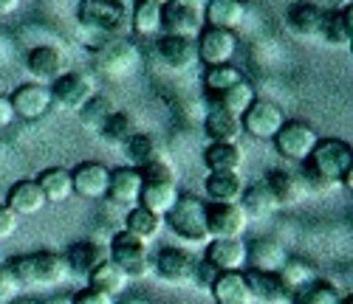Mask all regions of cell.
Masks as SVG:
<instances>
[{
    "mask_svg": "<svg viewBox=\"0 0 353 304\" xmlns=\"http://www.w3.org/2000/svg\"><path fill=\"white\" fill-rule=\"evenodd\" d=\"M353 149L342 138H319L303 166L305 192H331L339 186L345 172H350Z\"/></svg>",
    "mask_w": 353,
    "mask_h": 304,
    "instance_id": "obj_1",
    "label": "cell"
},
{
    "mask_svg": "<svg viewBox=\"0 0 353 304\" xmlns=\"http://www.w3.org/2000/svg\"><path fill=\"white\" fill-rule=\"evenodd\" d=\"M9 268L23 287H57L71 279L65 257L54 254V251H37V254L17 257Z\"/></svg>",
    "mask_w": 353,
    "mask_h": 304,
    "instance_id": "obj_2",
    "label": "cell"
},
{
    "mask_svg": "<svg viewBox=\"0 0 353 304\" xmlns=\"http://www.w3.org/2000/svg\"><path fill=\"white\" fill-rule=\"evenodd\" d=\"M203 206H207V203H203L201 197L181 195L179 200H175V206L164 215V223L172 228V234H179L187 242H210Z\"/></svg>",
    "mask_w": 353,
    "mask_h": 304,
    "instance_id": "obj_3",
    "label": "cell"
},
{
    "mask_svg": "<svg viewBox=\"0 0 353 304\" xmlns=\"http://www.w3.org/2000/svg\"><path fill=\"white\" fill-rule=\"evenodd\" d=\"M108 259L119 268L128 279H144L147 273H150V254H147V246L141 239H136L133 234H128L125 228L110 237Z\"/></svg>",
    "mask_w": 353,
    "mask_h": 304,
    "instance_id": "obj_4",
    "label": "cell"
},
{
    "mask_svg": "<svg viewBox=\"0 0 353 304\" xmlns=\"http://www.w3.org/2000/svg\"><path fill=\"white\" fill-rule=\"evenodd\" d=\"M77 17L82 25L97 28L105 34H116L122 32L128 23V6L122 0H79Z\"/></svg>",
    "mask_w": 353,
    "mask_h": 304,
    "instance_id": "obj_5",
    "label": "cell"
},
{
    "mask_svg": "<svg viewBox=\"0 0 353 304\" xmlns=\"http://www.w3.org/2000/svg\"><path fill=\"white\" fill-rule=\"evenodd\" d=\"M203 217L210 239H243L249 228V217L243 215L241 203H207Z\"/></svg>",
    "mask_w": 353,
    "mask_h": 304,
    "instance_id": "obj_6",
    "label": "cell"
},
{
    "mask_svg": "<svg viewBox=\"0 0 353 304\" xmlns=\"http://www.w3.org/2000/svg\"><path fill=\"white\" fill-rule=\"evenodd\" d=\"M277 152L285 158V161H294V164H305L311 149L316 146L319 135L314 133L311 124H305V121H285V124L280 127V133L272 138Z\"/></svg>",
    "mask_w": 353,
    "mask_h": 304,
    "instance_id": "obj_7",
    "label": "cell"
},
{
    "mask_svg": "<svg viewBox=\"0 0 353 304\" xmlns=\"http://www.w3.org/2000/svg\"><path fill=\"white\" fill-rule=\"evenodd\" d=\"M48 90H51V102H57V105L65 107V110H74V113H79L88 102L97 96L94 79L79 74V71H68L60 79H54Z\"/></svg>",
    "mask_w": 353,
    "mask_h": 304,
    "instance_id": "obj_8",
    "label": "cell"
},
{
    "mask_svg": "<svg viewBox=\"0 0 353 304\" xmlns=\"http://www.w3.org/2000/svg\"><path fill=\"white\" fill-rule=\"evenodd\" d=\"M283 124H285L283 110L269 99H254L249 105V110L241 116L243 133H249L252 138H260V141H272Z\"/></svg>",
    "mask_w": 353,
    "mask_h": 304,
    "instance_id": "obj_9",
    "label": "cell"
},
{
    "mask_svg": "<svg viewBox=\"0 0 353 304\" xmlns=\"http://www.w3.org/2000/svg\"><path fill=\"white\" fill-rule=\"evenodd\" d=\"M195 48H198V63H203L207 68L212 65H226L229 59L238 51V37L234 32H223V28H201V34L195 37Z\"/></svg>",
    "mask_w": 353,
    "mask_h": 304,
    "instance_id": "obj_10",
    "label": "cell"
},
{
    "mask_svg": "<svg viewBox=\"0 0 353 304\" xmlns=\"http://www.w3.org/2000/svg\"><path fill=\"white\" fill-rule=\"evenodd\" d=\"M156 270V276L172 287H181L192 282V273H195V259L181 251V248H161L156 254V262L150 265Z\"/></svg>",
    "mask_w": 353,
    "mask_h": 304,
    "instance_id": "obj_11",
    "label": "cell"
},
{
    "mask_svg": "<svg viewBox=\"0 0 353 304\" xmlns=\"http://www.w3.org/2000/svg\"><path fill=\"white\" fill-rule=\"evenodd\" d=\"M161 28L167 32V37H187L195 40L203 28V9L195 6H184V3H167L161 6Z\"/></svg>",
    "mask_w": 353,
    "mask_h": 304,
    "instance_id": "obj_12",
    "label": "cell"
},
{
    "mask_svg": "<svg viewBox=\"0 0 353 304\" xmlns=\"http://www.w3.org/2000/svg\"><path fill=\"white\" fill-rule=\"evenodd\" d=\"M9 102H12V110H14V118H26V121L43 118L48 113V107L54 105L48 85H37V82L20 85L9 96Z\"/></svg>",
    "mask_w": 353,
    "mask_h": 304,
    "instance_id": "obj_13",
    "label": "cell"
},
{
    "mask_svg": "<svg viewBox=\"0 0 353 304\" xmlns=\"http://www.w3.org/2000/svg\"><path fill=\"white\" fill-rule=\"evenodd\" d=\"M26 68L37 85H51L54 79H60L65 74V56L57 45H37L28 51Z\"/></svg>",
    "mask_w": 353,
    "mask_h": 304,
    "instance_id": "obj_14",
    "label": "cell"
},
{
    "mask_svg": "<svg viewBox=\"0 0 353 304\" xmlns=\"http://www.w3.org/2000/svg\"><path fill=\"white\" fill-rule=\"evenodd\" d=\"M71 186L85 200H99L108 195L110 186V169L99 161H85L71 172Z\"/></svg>",
    "mask_w": 353,
    "mask_h": 304,
    "instance_id": "obj_15",
    "label": "cell"
},
{
    "mask_svg": "<svg viewBox=\"0 0 353 304\" xmlns=\"http://www.w3.org/2000/svg\"><path fill=\"white\" fill-rule=\"evenodd\" d=\"M207 259L218 273L243 270L246 265V242L243 239H210L207 242Z\"/></svg>",
    "mask_w": 353,
    "mask_h": 304,
    "instance_id": "obj_16",
    "label": "cell"
},
{
    "mask_svg": "<svg viewBox=\"0 0 353 304\" xmlns=\"http://www.w3.org/2000/svg\"><path fill=\"white\" fill-rule=\"evenodd\" d=\"M263 184L269 186V192L274 195L277 206H297L300 200H305V184L297 172H288V169H272Z\"/></svg>",
    "mask_w": 353,
    "mask_h": 304,
    "instance_id": "obj_17",
    "label": "cell"
},
{
    "mask_svg": "<svg viewBox=\"0 0 353 304\" xmlns=\"http://www.w3.org/2000/svg\"><path fill=\"white\" fill-rule=\"evenodd\" d=\"M139 195H141V177L133 166H119L110 172V186H108L105 197L113 206L133 208V206H139Z\"/></svg>",
    "mask_w": 353,
    "mask_h": 304,
    "instance_id": "obj_18",
    "label": "cell"
},
{
    "mask_svg": "<svg viewBox=\"0 0 353 304\" xmlns=\"http://www.w3.org/2000/svg\"><path fill=\"white\" fill-rule=\"evenodd\" d=\"M159 51V59L172 68V71H187L198 63V48H195V40H187V37H161V43L156 45Z\"/></svg>",
    "mask_w": 353,
    "mask_h": 304,
    "instance_id": "obj_19",
    "label": "cell"
},
{
    "mask_svg": "<svg viewBox=\"0 0 353 304\" xmlns=\"http://www.w3.org/2000/svg\"><path fill=\"white\" fill-rule=\"evenodd\" d=\"M210 203H241V195L246 189V180L241 172H210L203 180Z\"/></svg>",
    "mask_w": 353,
    "mask_h": 304,
    "instance_id": "obj_20",
    "label": "cell"
},
{
    "mask_svg": "<svg viewBox=\"0 0 353 304\" xmlns=\"http://www.w3.org/2000/svg\"><path fill=\"white\" fill-rule=\"evenodd\" d=\"M6 206L14 211L17 217H32V215H40V211L46 208V195L40 192L37 180H17V184L9 189Z\"/></svg>",
    "mask_w": 353,
    "mask_h": 304,
    "instance_id": "obj_21",
    "label": "cell"
},
{
    "mask_svg": "<svg viewBox=\"0 0 353 304\" xmlns=\"http://www.w3.org/2000/svg\"><path fill=\"white\" fill-rule=\"evenodd\" d=\"M325 17H328L325 9H319L316 3H305V0L288 9V25L300 37H319L322 28H325Z\"/></svg>",
    "mask_w": 353,
    "mask_h": 304,
    "instance_id": "obj_22",
    "label": "cell"
},
{
    "mask_svg": "<svg viewBox=\"0 0 353 304\" xmlns=\"http://www.w3.org/2000/svg\"><path fill=\"white\" fill-rule=\"evenodd\" d=\"M203 133L210 135L212 144H238L243 127H241V118L223 113L218 107H210L207 116H203Z\"/></svg>",
    "mask_w": 353,
    "mask_h": 304,
    "instance_id": "obj_23",
    "label": "cell"
},
{
    "mask_svg": "<svg viewBox=\"0 0 353 304\" xmlns=\"http://www.w3.org/2000/svg\"><path fill=\"white\" fill-rule=\"evenodd\" d=\"M246 262H252L254 270L280 273V268L288 262V254L277 239H254L252 246H246Z\"/></svg>",
    "mask_w": 353,
    "mask_h": 304,
    "instance_id": "obj_24",
    "label": "cell"
},
{
    "mask_svg": "<svg viewBox=\"0 0 353 304\" xmlns=\"http://www.w3.org/2000/svg\"><path fill=\"white\" fill-rule=\"evenodd\" d=\"M63 257H65V265L74 276H88L102 259H108V251L94 239H82V242H74Z\"/></svg>",
    "mask_w": 353,
    "mask_h": 304,
    "instance_id": "obj_25",
    "label": "cell"
},
{
    "mask_svg": "<svg viewBox=\"0 0 353 304\" xmlns=\"http://www.w3.org/2000/svg\"><path fill=\"white\" fill-rule=\"evenodd\" d=\"M212 298L215 304H254L243 270H232V273H218V279L212 282Z\"/></svg>",
    "mask_w": 353,
    "mask_h": 304,
    "instance_id": "obj_26",
    "label": "cell"
},
{
    "mask_svg": "<svg viewBox=\"0 0 353 304\" xmlns=\"http://www.w3.org/2000/svg\"><path fill=\"white\" fill-rule=\"evenodd\" d=\"M243 279H246V287L252 293L254 301H266V304H280V301H288L285 290H283V282L277 273H266V270H254L249 268L243 273Z\"/></svg>",
    "mask_w": 353,
    "mask_h": 304,
    "instance_id": "obj_27",
    "label": "cell"
},
{
    "mask_svg": "<svg viewBox=\"0 0 353 304\" xmlns=\"http://www.w3.org/2000/svg\"><path fill=\"white\" fill-rule=\"evenodd\" d=\"M241 208H243V215H246L249 220H266V217L274 215L280 206H277L274 195L269 192V186L263 184V180H257V184H252V186L243 189V195H241Z\"/></svg>",
    "mask_w": 353,
    "mask_h": 304,
    "instance_id": "obj_28",
    "label": "cell"
},
{
    "mask_svg": "<svg viewBox=\"0 0 353 304\" xmlns=\"http://www.w3.org/2000/svg\"><path fill=\"white\" fill-rule=\"evenodd\" d=\"M181 197L179 184H141V195H139V206L153 211L156 217L164 220V215L175 206V200Z\"/></svg>",
    "mask_w": 353,
    "mask_h": 304,
    "instance_id": "obj_29",
    "label": "cell"
},
{
    "mask_svg": "<svg viewBox=\"0 0 353 304\" xmlns=\"http://www.w3.org/2000/svg\"><path fill=\"white\" fill-rule=\"evenodd\" d=\"M246 17V6L241 0H210L207 12H203V23L210 28H223V32H232L234 25H241Z\"/></svg>",
    "mask_w": 353,
    "mask_h": 304,
    "instance_id": "obj_30",
    "label": "cell"
},
{
    "mask_svg": "<svg viewBox=\"0 0 353 304\" xmlns=\"http://www.w3.org/2000/svg\"><path fill=\"white\" fill-rule=\"evenodd\" d=\"M88 287H94V290H99V293H105V296H110V298H116L119 293H125L128 290V276L125 273L116 268L110 259H102L91 273H88Z\"/></svg>",
    "mask_w": 353,
    "mask_h": 304,
    "instance_id": "obj_31",
    "label": "cell"
},
{
    "mask_svg": "<svg viewBox=\"0 0 353 304\" xmlns=\"http://www.w3.org/2000/svg\"><path fill=\"white\" fill-rule=\"evenodd\" d=\"M252 102H254V90H252V85L243 79V82H238V85H232L229 90L212 94L210 107H218V110H223V113H232V116L241 118V116L249 110Z\"/></svg>",
    "mask_w": 353,
    "mask_h": 304,
    "instance_id": "obj_32",
    "label": "cell"
},
{
    "mask_svg": "<svg viewBox=\"0 0 353 304\" xmlns=\"http://www.w3.org/2000/svg\"><path fill=\"white\" fill-rule=\"evenodd\" d=\"M37 186H40V192L46 195V203H65V200L74 195L71 172L63 169V166L43 169L40 177H37Z\"/></svg>",
    "mask_w": 353,
    "mask_h": 304,
    "instance_id": "obj_33",
    "label": "cell"
},
{
    "mask_svg": "<svg viewBox=\"0 0 353 304\" xmlns=\"http://www.w3.org/2000/svg\"><path fill=\"white\" fill-rule=\"evenodd\" d=\"M203 164L210 172H241L243 149L238 144H210L203 149Z\"/></svg>",
    "mask_w": 353,
    "mask_h": 304,
    "instance_id": "obj_34",
    "label": "cell"
},
{
    "mask_svg": "<svg viewBox=\"0 0 353 304\" xmlns=\"http://www.w3.org/2000/svg\"><path fill=\"white\" fill-rule=\"evenodd\" d=\"M161 226H164V220H161V217H156L153 211H147V208H141V206L128 208L125 231H128V234H133L136 239H141L144 246H147V242H153V239L161 234Z\"/></svg>",
    "mask_w": 353,
    "mask_h": 304,
    "instance_id": "obj_35",
    "label": "cell"
},
{
    "mask_svg": "<svg viewBox=\"0 0 353 304\" xmlns=\"http://www.w3.org/2000/svg\"><path fill=\"white\" fill-rule=\"evenodd\" d=\"M277 276H280L283 290H285V296H288V301H291V296H297L300 290H305L308 285L316 282V270H314L308 262H303V259H288V262L280 268Z\"/></svg>",
    "mask_w": 353,
    "mask_h": 304,
    "instance_id": "obj_36",
    "label": "cell"
},
{
    "mask_svg": "<svg viewBox=\"0 0 353 304\" xmlns=\"http://www.w3.org/2000/svg\"><path fill=\"white\" fill-rule=\"evenodd\" d=\"M125 149H128V158L133 161V169H141V166L156 164V161H167L161 144L153 135H147V133H133L128 138Z\"/></svg>",
    "mask_w": 353,
    "mask_h": 304,
    "instance_id": "obj_37",
    "label": "cell"
},
{
    "mask_svg": "<svg viewBox=\"0 0 353 304\" xmlns=\"http://www.w3.org/2000/svg\"><path fill=\"white\" fill-rule=\"evenodd\" d=\"M322 37L334 45H350L353 40V9H336L325 17V28H322Z\"/></svg>",
    "mask_w": 353,
    "mask_h": 304,
    "instance_id": "obj_38",
    "label": "cell"
},
{
    "mask_svg": "<svg viewBox=\"0 0 353 304\" xmlns=\"http://www.w3.org/2000/svg\"><path fill=\"white\" fill-rule=\"evenodd\" d=\"M291 304H342V293L331 282H314L297 296H291Z\"/></svg>",
    "mask_w": 353,
    "mask_h": 304,
    "instance_id": "obj_39",
    "label": "cell"
},
{
    "mask_svg": "<svg viewBox=\"0 0 353 304\" xmlns=\"http://www.w3.org/2000/svg\"><path fill=\"white\" fill-rule=\"evenodd\" d=\"M243 82V74L234 68V65H212L203 71V87L210 90V94H221V90H229L232 85Z\"/></svg>",
    "mask_w": 353,
    "mask_h": 304,
    "instance_id": "obj_40",
    "label": "cell"
},
{
    "mask_svg": "<svg viewBox=\"0 0 353 304\" xmlns=\"http://www.w3.org/2000/svg\"><path fill=\"white\" fill-rule=\"evenodd\" d=\"M136 133V127H133V118L128 116V113H119V110H113L110 113V118L102 124V130H99V135L108 141V144H128V138Z\"/></svg>",
    "mask_w": 353,
    "mask_h": 304,
    "instance_id": "obj_41",
    "label": "cell"
},
{
    "mask_svg": "<svg viewBox=\"0 0 353 304\" xmlns=\"http://www.w3.org/2000/svg\"><path fill=\"white\" fill-rule=\"evenodd\" d=\"M110 113H113V105H110L105 96H94L91 102H88V105L79 110V121H82V127H85V130L99 133L102 124L110 118Z\"/></svg>",
    "mask_w": 353,
    "mask_h": 304,
    "instance_id": "obj_42",
    "label": "cell"
},
{
    "mask_svg": "<svg viewBox=\"0 0 353 304\" xmlns=\"http://www.w3.org/2000/svg\"><path fill=\"white\" fill-rule=\"evenodd\" d=\"M133 32L141 37H153L161 32V9L150 3H139L133 12Z\"/></svg>",
    "mask_w": 353,
    "mask_h": 304,
    "instance_id": "obj_43",
    "label": "cell"
},
{
    "mask_svg": "<svg viewBox=\"0 0 353 304\" xmlns=\"http://www.w3.org/2000/svg\"><path fill=\"white\" fill-rule=\"evenodd\" d=\"M141 184H175V172L170 166V161H156V164H147L141 169H136Z\"/></svg>",
    "mask_w": 353,
    "mask_h": 304,
    "instance_id": "obj_44",
    "label": "cell"
},
{
    "mask_svg": "<svg viewBox=\"0 0 353 304\" xmlns=\"http://www.w3.org/2000/svg\"><path fill=\"white\" fill-rule=\"evenodd\" d=\"M20 290L23 285L17 282L12 268H0V304H12L14 298H20Z\"/></svg>",
    "mask_w": 353,
    "mask_h": 304,
    "instance_id": "obj_45",
    "label": "cell"
},
{
    "mask_svg": "<svg viewBox=\"0 0 353 304\" xmlns=\"http://www.w3.org/2000/svg\"><path fill=\"white\" fill-rule=\"evenodd\" d=\"M17 228H20V217L14 215L6 203H0V242L12 239L17 234Z\"/></svg>",
    "mask_w": 353,
    "mask_h": 304,
    "instance_id": "obj_46",
    "label": "cell"
},
{
    "mask_svg": "<svg viewBox=\"0 0 353 304\" xmlns=\"http://www.w3.org/2000/svg\"><path fill=\"white\" fill-rule=\"evenodd\" d=\"M215 279H218V270H215L207 259L195 262V273H192V282H195V285H201V287H212Z\"/></svg>",
    "mask_w": 353,
    "mask_h": 304,
    "instance_id": "obj_47",
    "label": "cell"
},
{
    "mask_svg": "<svg viewBox=\"0 0 353 304\" xmlns=\"http://www.w3.org/2000/svg\"><path fill=\"white\" fill-rule=\"evenodd\" d=\"M71 298H74V304H116V298H110V296H105V293H99L94 287H85Z\"/></svg>",
    "mask_w": 353,
    "mask_h": 304,
    "instance_id": "obj_48",
    "label": "cell"
},
{
    "mask_svg": "<svg viewBox=\"0 0 353 304\" xmlns=\"http://www.w3.org/2000/svg\"><path fill=\"white\" fill-rule=\"evenodd\" d=\"M12 121H14L12 102H9V96H0V127H9Z\"/></svg>",
    "mask_w": 353,
    "mask_h": 304,
    "instance_id": "obj_49",
    "label": "cell"
},
{
    "mask_svg": "<svg viewBox=\"0 0 353 304\" xmlns=\"http://www.w3.org/2000/svg\"><path fill=\"white\" fill-rule=\"evenodd\" d=\"M20 9V0H0V17H9Z\"/></svg>",
    "mask_w": 353,
    "mask_h": 304,
    "instance_id": "obj_50",
    "label": "cell"
},
{
    "mask_svg": "<svg viewBox=\"0 0 353 304\" xmlns=\"http://www.w3.org/2000/svg\"><path fill=\"white\" fill-rule=\"evenodd\" d=\"M46 304H74V298L71 296H51Z\"/></svg>",
    "mask_w": 353,
    "mask_h": 304,
    "instance_id": "obj_51",
    "label": "cell"
},
{
    "mask_svg": "<svg viewBox=\"0 0 353 304\" xmlns=\"http://www.w3.org/2000/svg\"><path fill=\"white\" fill-rule=\"evenodd\" d=\"M122 304H153V301H147V298H139V296H133V298H125Z\"/></svg>",
    "mask_w": 353,
    "mask_h": 304,
    "instance_id": "obj_52",
    "label": "cell"
},
{
    "mask_svg": "<svg viewBox=\"0 0 353 304\" xmlns=\"http://www.w3.org/2000/svg\"><path fill=\"white\" fill-rule=\"evenodd\" d=\"M141 3H150V6H167V3H172V0H141Z\"/></svg>",
    "mask_w": 353,
    "mask_h": 304,
    "instance_id": "obj_53",
    "label": "cell"
},
{
    "mask_svg": "<svg viewBox=\"0 0 353 304\" xmlns=\"http://www.w3.org/2000/svg\"><path fill=\"white\" fill-rule=\"evenodd\" d=\"M175 3H184V6H195V9H201L203 0H175Z\"/></svg>",
    "mask_w": 353,
    "mask_h": 304,
    "instance_id": "obj_54",
    "label": "cell"
},
{
    "mask_svg": "<svg viewBox=\"0 0 353 304\" xmlns=\"http://www.w3.org/2000/svg\"><path fill=\"white\" fill-rule=\"evenodd\" d=\"M12 304H40V301H34V298H14Z\"/></svg>",
    "mask_w": 353,
    "mask_h": 304,
    "instance_id": "obj_55",
    "label": "cell"
},
{
    "mask_svg": "<svg viewBox=\"0 0 353 304\" xmlns=\"http://www.w3.org/2000/svg\"><path fill=\"white\" fill-rule=\"evenodd\" d=\"M20 3H26V0H20Z\"/></svg>",
    "mask_w": 353,
    "mask_h": 304,
    "instance_id": "obj_56",
    "label": "cell"
},
{
    "mask_svg": "<svg viewBox=\"0 0 353 304\" xmlns=\"http://www.w3.org/2000/svg\"><path fill=\"white\" fill-rule=\"evenodd\" d=\"M241 3H243V0H241Z\"/></svg>",
    "mask_w": 353,
    "mask_h": 304,
    "instance_id": "obj_57",
    "label": "cell"
}]
</instances>
